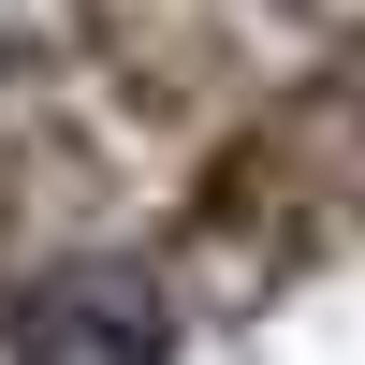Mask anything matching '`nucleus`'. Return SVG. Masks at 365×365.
Returning <instances> with one entry per match:
<instances>
[{"mask_svg":"<svg viewBox=\"0 0 365 365\" xmlns=\"http://www.w3.org/2000/svg\"><path fill=\"white\" fill-rule=\"evenodd\" d=\"M0 351H15V365H161L175 351V307H161L146 263H58V278L15 292Z\"/></svg>","mask_w":365,"mask_h":365,"instance_id":"f257e3e1","label":"nucleus"}]
</instances>
